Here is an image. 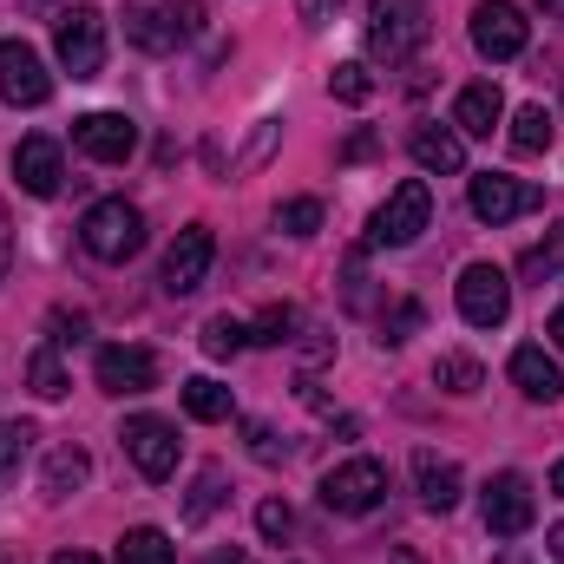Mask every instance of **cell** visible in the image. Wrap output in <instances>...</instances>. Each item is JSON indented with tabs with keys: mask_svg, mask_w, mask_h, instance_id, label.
<instances>
[{
	"mask_svg": "<svg viewBox=\"0 0 564 564\" xmlns=\"http://www.w3.org/2000/svg\"><path fill=\"white\" fill-rule=\"evenodd\" d=\"M426 46V0H368V59L408 66Z\"/></svg>",
	"mask_w": 564,
	"mask_h": 564,
	"instance_id": "6da1fadb",
	"label": "cell"
},
{
	"mask_svg": "<svg viewBox=\"0 0 564 564\" xmlns=\"http://www.w3.org/2000/svg\"><path fill=\"white\" fill-rule=\"evenodd\" d=\"M79 243H86L99 263H132V257L144 250V210L139 204H126V197L93 204L86 224H79Z\"/></svg>",
	"mask_w": 564,
	"mask_h": 564,
	"instance_id": "7a4b0ae2",
	"label": "cell"
},
{
	"mask_svg": "<svg viewBox=\"0 0 564 564\" xmlns=\"http://www.w3.org/2000/svg\"><path fill=\"white\" fill-rule=\"evenodd\" d=\"M426 224H433V191H426V177H408V184H394L388 204L368 217V250H408Z\"/></svg>",
	"mask_w": 564,
	"mask_h": 564,
	"instance_id": "3957f363",
	"label": "cell"
},
{
	"mask_svg": "<svg viewBox=\"0 0 564 564\" xmlns=\"http://www.w3.org/2000/svg\"><path fill=\"white\" fill-rule=\"evenodd\" d=\"M53 46H59V66L73 79H99V66H106V13L99 7H66L59 26H53Z\"/></svg>",
	"mask_w": 564,
	"mask_h": 564,
	"instance_id": "277c9868",
	"label": "cell"
},
{
	"mask_svg": "<svg viewBox=\"0 0 564 564\" xmlns=\"http://www.w3.org/2000/svg\"><path fill=\"white\" fill-rule=\"evenodd\" d=\"M381 499H388V466H381V459H341V466L322 479V506L341 512V519H368Z\"/></svg>",
	"mask_w": 564,
	"mask_h": 564,
	"instance_id": "5b68a950",
	"label": "cell"
},
{
	"mask_svg": "<svg viewBox=\"0 0 564 564\" xmlns=\"http://www.w3.org/2000/svg\"><path fill=\"white\" fill-rule=\"evenodd\" d=\"M453 295H459V315L473 328H499L512 315V276L499 263H466L459 282H453Z\"/></svg>",
	"mask_w": 564,
	"mask_h": 564,
	"instance_id": "8992f818",
	"label": "cell"
},
{
	"mask_svg": "<svg viewBox=\"0 0 564 564\" xmlns=\"http://www.w3.org/2000/svg\"><path fill=\"white\" fill-rule=\"evenodd\" d=\"M466 197H473V217H479V224H492V230L545 204V191H539V184H519V177H506V171H479Z\"/></svg>",
	"mask_w": 564,
	"mask_h": 564,
	"instance_id": "52a82bcc",
	"label": "cell"
},
{
	"mask_svg": "<svg viewBox=\"0 0 564 564\" xmlns=\"http://www.w3.org/2000/svg\"><path fill=\"white\" fill-rule=\"evenodd\" d=\"M0 99L26 106V112L53 99V73H46V59L26 40H0Z\"/></svg>",
	"mask_w": 564,
	"mask_h": 564,
	"instance_id": "ba28073f",
	"label": "cell"
},
{
	"mask_svg": "<svg viewBox=\"0 0 564 564\" xmlns=\"http://www.w3.org/2000/svg\"><path fill=\"white\" fill-rule=\"evenodd\" d=\"M539 519V499H532V479L525 473H499L486 486V532L492 539H525Z\"/></svg>",
	"mask_w": 564,
	"mask_h": 564,
	"instance_id": "9c48e42d",
	"label": "cell"
},
{
	"mask_svg": "<svg viewBox=\"0 0 564 564\" xmlns=\"http://www.w3.org/2000/svg\"><path fill=\"white\" fill-rule=\"evenodd\" d=\"M119 440H126V453H132V466H139V473L151 479V486L177 473V426H171V421H158V414H132Z\"/></svg>",
	"mask_w": 564,
	"mask_h": 564,
	"instance_id": "30bf717a",
	"label": "cell"
},
{
	"mask_svg": "<svg viewBox=\"0 0 564 564\" xmlns=\"http://www.w3.org/2000/svg\"><path fill=\"white\" fill-rule=\"evenodd\" d=\"M210 257H217L210 224H184V230H177V243L164 250V295H191V289H204Z\"/></svg>",
	"mask_w": 564,
	"mask_h": 564,
	"instance_id": "8fae6325",
	"label": "cell"
},
{
	"mask_svg": "<svg viewBox=\"0 0 564 564\" xmlns=\"http://www.w3.org/2000/svg\"><path fill=\"white\" fill-rule=\"evenodd\" d=\"M525 40H532V26H525V13H519V7H506V0L473 7V46H479L486 59H519V53H525Z\"/></svg>",
	"mask_w": 564,
	"mask_h": 564,
	"instance_id": "7c38bea8",
	"label": "cell"
},
{
	"mask_svg": "<svg viewBox=\"0 0 564 564\" xmlns=\"http://www.w3.org/2000/svg\"><path fill=\"white\" fill-rule=\"evenodd\" d=\"M93 375H99L106 394H151L158 388V355L151 348H132V341H112V348H99Z\"/></svg>",
	"mask_w": 564,
	"mask_h": 564,
	"instance_id": "4fadbf2b",
	"label": "cell"
},
{
	"mask_svg": "<svg viewBox=\"0 0 564 564\" xmlns=\"http://www.w3.org/2000/svg\"><path fill=\"white\" fill-rule=\"evenodd\" d=\"M126 40L139 53H171L177 40H191L184 33V7L177 0H132L126 7Z\"/></svg>",
	"mask_w": 564,
	"mask_h": 564,
	"instance_id": "5bb4252c",
	"label": "cell"
},
{
	"mask_svg": "<svg viewBox=\"0 0 564 564\" xmlns=\"http://www.w3.org/2000/svg\"><path fill=\"white\" fill-rule=\"evenodd\" d=\"M73 144L99 164H126L139 151V126L126 112H86V119H73Z\"/></svg>",
	"mask_w": 564,
	"mask_h": 564,
	"instance_id": "9a60e30c",
	"label": "cell"
},
{
	"mask_svg": "<svg viewBox=\"0 0 564 564\" xmlns=\"http://www.w3.org/2000/svg\"><path fill=\"white\" fill-rule=\"evenodd\" d=\"M13 177H20L26 197H59V184H66L59 144L53 139H20V151H13Z\"/></svg>",
	"mask_w": 564,
	"mask_h": 564,
	"instance_id": "2e32d148",
	"label": "cell"
},
{
	"mask_svg": "<svg viewBox=\"0 0 564 564\" xmlns=\"http://www.w3.org/2000/svg\"><path fill=\"white\" fill-rule=\"evenodd\" d=\"M499 119H506V99H499L492 79H479V86H466V93L453 99V126H459V139H492Z\"/></svg>",
	"mask_w": 564,
	"mask_h": 564,
	"instance_id": "e0dca14e",
	"label": "cell"
},
{
	"mask_svg": "<svg viewBox=\"0 0 564 564\" xmlns=\"http://www.w3.org/2000/svg\"><path fill=\"white\" fill-rule=\"evenodd\" d=\"M512 381H519L525 401H545V408L564 394V368L545 355V348H519V355H512Z\"/></svg>",
	"mask_w": 564,
	"mask_h": 564,
	"instance_id": "ac0fdd59",
	"label": "cell"
},
{
	"mask_svg": "<svg viewBox=\"0 0 564 564\" xmlns=\"http://www.w3.org/2000/svg\"><path fill=\"white\" fill-rule=\"evenodd\" d=\"M86 479H93L86 446H53V453H46V466H40V492H46V499H73Z\"/></svg>",
	"mask_w": 564,
	"mask_h": 564,
	"instance_id": "d6986e66",
	"label": "cell"
},
{
	"mask_svg": "<svg viewBox=\"0 0 564 564\" xmlns=\"http://www.w3.org/2000/svg\"><path fill=\"white\" fill-rule=\"evenodd\" d=\"M414 486H421V506H433V512L459 506V466L440 453H414Z\"/></svg>",
	"mask_w": 564,
	"mask_h": 564,
	"instance_id": "ffe728a7",
	"label": "cell"
},
{
	"mask_svg": "<svg viewBox=\"0 0 564 564\" xmlns=\"http://www.w3.org/2000/svg\"><path fill=\"white\" fill-rule=\"evenodd\" d=\"M408 151H414V164H421V171H433V177H440V171H446V177H453V171H466V139H459V132L421 126V132L408 139Z\"/></svg>",
	"mask_w": 564,
	"mask_h": 564,
	"instance_id": "44dd1931",
	"label": "cell"
},
{
	"mask_svg": "<svg viewBox=\"0 0 564 564\" xmlns=\"http://www.w3.org/2000/svg\"><path fill=\"white\" fill-rule=\"evenodd\" d=\"M184 414H191V421H230V414H237V401H230V388H224V381L197 375V381H184Z\"/></svg>",
	"mask_w": 564,
	"mask_h": 564,
	"instance_id": "7402d4cb",
	"label": "cell"
},
{
	"mask_svg": "<svg viewBox=\"0 0 564 564\" xmlns=\"http://www.w3.org/2000/svg\"><path fill=\"white\" fill-rule=\"evenodd\" d=\"M552 139H558V119L545 112V106H519L512 112V151H552Z\"/></svg>",
	"mask_w": 564,
	"mask_h": 564,
	"instance_id": "603a6c76",
	"label": "cell"
},
{
	"mask_svg": "<svg viewBox=\"0 0 564 564\" xmlns=\"http://www.w3.org/2000/svg\"><path fill=\"white\" fill-rule=\"evenodd\" d=\"M119 564H177V552H171V539L158 525H132L119 539Z\"/></svg>",
	"mask_w": 564,
	"mask_h": 564,
	"instance_id": "cb8c5ba5",
	"label": "cell"
},
{
	"mask_svg": "<svg viewBox=\"0 0 564 564\" xmlns=\"http://www.w3.org/2000/svg\"><path fill=\"white\" fill-rule=\"evenodd\" d=\"M26 388H33L40 401H59V394L73 388V381H66V368H59V348H53V341H46L33 361H26Z\"/></svg>",
	"mask_w": 564,
	"mask_h": 564,
	"instance_id": "d4e9b609",
	"label": "cell"
},
{
	"mask_svg": "<svg viewBox=\"0 0 564 564\" xmlns=\"http://www.w3.org/2000/svg\"><path fill=\"white\" fill-rule=\"evenodd\" d=\"M433 381H440L446 394H479V388H486V368H479L473 355H440V361H433Z\"/></svg>",
	"mask_w": 564,
	"mask_h": 564,
	"instance_id": "484cf974",
	"label": "cell"
},
{
	"mask_svg": "<svg viewBox=\"0 0 564 564\" xmlns=\"http://www.w3.org/2000/svg\"><path fill=\"white\" fill-rule=\"evenodd\" d=\"M217 506H224V466H204L197 486H191V499H184V525H204Z\"/></svg>",
	"mask_w": 564,
	"mask_h": 564,
	"instance_id": "4316f807",
	"label": "cell"
},
{
	"mask_svg": "<svg viewBox=\"0 0 564 564\" xmlns=\"http://www.w3.org/2000/svg\"><path fill=\"white\" fill-rule=\"evenodd\" d=\"M33 440H40V433H33L26 421H0V486L20 479V459L33 453Z\"/></svg>",
	"mask_w": 564,
	"mask_h": 564,
	"instance_id": "83f0119b",
	"label": "cell"
},
{
	"mask_svg": "<svg viewBox=\"0 0 564 564\" xmlns=\"http://www.w3.org/2000/svg\"><path fill=\"white\" fill-rule=\"evenodd\" d=\"M328 93H335L341 106H368V99H375V73H368L361 59H348V66L328 73Z\"/></svg>",
	"mask_w": 564,
	"mask_h": 564,
	"instance_id": "f1b7e54d",
	"label": "cell"
},
{
	"mask_svg": "<svg viewBox=\"0 0 564 564\" xmlns=\"http://www.w3.org/2000/svg\"><path fill=\"white\" fill-rule=\"evenodd\" d=\"M295 322H302V315H295L289 302H270V308L250 322V341H263V348H282V341H295Z\"/></svg>",
	"mask_w": 564,
	"mask_h": 564,
	"instance_id": "f546056e",
	"label": "cell"
},
{
	"mask_svg": "<svg viewBox=\"0 0 564 564\" xmlns=\"http://www.w3.org/2000/svg\"><path fill=\"white\" fill-rule=\"evenodd\" d=\"M564 270V230H552L545 243H532L525 257H519V276L525 282H545V276H558Z\"/></svg>",
	"mask_w": 564,
	"mask_h": 564,
	"instance_id": "4dcf8cb0",
	"label": "cell"
},
{
	"mask_svg": "<svg viewBox=\"0 0 564 564\" xmlns=\"http://www.w3.org/2000/svg\"><path fill=\"white\" fill-rule=\"evenodd\" d=\"M243 341H250V328H243L237 315H210V322H204V355L224 361V355H237Z\"/></svg>",
	"mask_w": 564,
	"mask_h": 564,
	"instance_id": "1f68e13d",
	"label": "cell"
},
{
	"mask_svg": "<svg viewBox=\"0 0 564 564\" xmlns=\"http://www.w3.org/2000/svg\"><path fill=\"white\" fill-rule=\"evenodd\" d=\"M276 230H289V237H315V230H322V204H315V197H289V204H276Z\"/></svg>",
	"mask_w": 564,
	"mask_h": 564,
	"instance_id": "d6a6232c",
	"label": "cell"
},
{
	"mask_svg": "<svg viewBox=\"0 0 564 564\" xmlns=\"http://www.w3.org/2000/svg\"><path fill=\"white\" fill-rule=\"evenodd\" d=\"M243 440H250V453H257L263 466H276V459H289V446L276 440V426H270V421H243Z\"/></svg>",
	"mask_w": 564,
	"mask_h": 564,
	"instance_id": "836d02e7",
	"label": "cell"
},
{
	"mask_svg": "<svg viewBox=\"0 0 564 564\" xmlns=\"http://www.w3.org/2000/svg\"><path fill=\"white\" fill-rule=\"evenodd\" d=\"M257 532H263V539H289V532H295V512H289L282 499H263V506H257Z\"/></svg>",
	"mask_w": 564,
	"mask_h": 564,
	"instance_id": "e575fe53",
	"label": "cell"
},
{
	"mask_svg": "<svg viewBox=\"0 0 564 564\" xmlns=\"http://www.w3.org/2000/svg\"><path fill=\"white\" fill-rule=\"evenodd\" d=\"M414 328H421V302H401V308H394V322H388V335H381V341H408V335H414Z\"/></svg>",
	"mask_w": 564,
	"mask_h": 564,
	"instance_id": "d590c367",
	"label": "cell"
},
{
	"mask_svg": "<svg viewBox=\"0 0 564 564\" xmlns=\"http://www.w3.org/2000/svg\"><path fill=\"white\" fill-rule=\"evenodd\" d=\"M46 328H53L46 341H53V348H66V341H79V335H86V315H66V308H59V315H53Z\"/></svg>",
	"mask_w": 564,
	"mask_h": 564,
	"instance_id": "8d00e7d4",
	"label": "cell"
},
{
	"mask_svg": "<svg viewBox=\"0 0 564 564\" xmlns=\"http://www.w3.org/2000/svg\"><path fill=\"white\" fill-rule=\"evenodd\" d=\"M328 355H335V341H328V335H315V341H308V348H302V368H322V361H328Z\"/></svg>",
	"mask_w": 564,
	"mask_h": 564,
	"instance_id": "74e56055",
	"label": "cell"
},
{
	"mask_svg": "<svg viewBox=\"0 0 564 564\" xmlns=\"http://www.w3.org/2000/svg\"><path fill=\"white\" fill-rule=\"evenodd\" d=\"M295 7H302V20H308V26H322V20H328L341 0H295Z\"/></svg>",
	"mask_w": 564,
	"mask_h": 564,
	"instance_id": "f35d334b",
	"label": "cell"
},
{
	"mask_svg": "<svg viewBox=\"0 0 564 564\" xmlns=\"http://www.w3.org/2000/svg\"><path fill=\"white\" fill-rule=\"evenodd\" d=\"M7 263H13V224H7V204H0V276H7Z\"/></svg>",
	"mask_w": 564,
	"mask_h": 564,
	"instance_id": "ab89813d",
	"label": "cell"
},
{
	"mask_svg": "<svg viewBox=\"0 0 564 564\" xmlns=\"http://www.w3.org/2000/svg\"><path fill=\"white\" fill-rule=\"evenodd\" d=\"M53 564H99V558H93V552H59Z\"/></svg>",
	"mask_w": 564,
	"mask_h": 564,
	"instance_id": "60d3db41",
	"label": "cell"
},
{
	"mask_svg": "<svg viewBox=\"0 0 564 564\" xmlns=\"http://www.w3.org/2000/svg\"><path fill=\"white\" fill-rule=\"evenodd\" d=\"M552 341H558V348H564V302H558V308H552Z\"/></svg>",
	"mask_w": 564,
	"mask_h": 564,
	"instance_id": "b9f144b4",
	"label": "cell"
},
{
	"mask_svg": "<svg viewBox=\"0 0 564 564\" xmlns=\"http://www.w3.org/2000/svg\"><path fill=\"white\" fill-rule=\"evenodd\" d=\"M552 558L564 564V525H552Z\"/></svg>",
	"mask_w": 564,
	"mask_h": 564,
	"instance_id": "7bdbcfd3",
	"label": "cell"
},
{
	"mask_svg": "<svg viewBox=\"0 0 564 564\" xmlns=\"http://www.w3.org/2000/svg\"><path fill=\"white\" fill-rule=\"evenodd\" d=\"M210 564H250V558H243V552H217Z\"/></svg>",
	"mask_w": 564,
	"mask_h": 564,
	"instance_id": "ee69618b",
	"label": "cell"
},
{
	"mask_svg": "<svg viewBox=\"0 0 564 564\" xmlns=\"http://www.w3.org/2000/svg\"><path fill=\"white\" fill-rule=\"evenodd\" d=\"M552 492H558V499H564V459H558V466H552Z\"/></svg>",
	"mask_w": 564,
	"mask_h": 564,
	"instance_id": "f6af8a7d",
	"label": "cell"
},
{
	"mask_svg": "<svg viewBox=\"0 0 564 564\" xmlns=\"http://www.w3.org/2000/svg\"><path fill=\"white\" fill-rule=\"evenodd\" d=\"M539 7H545V13H564V0H539Z\"/></svg>",
	"mask_w": 564,
	"mask_h": 564,
	"instance_id": "bcb514c9",
	"label": "cell"
},
{
	"mask_svg": "<svg viewBox=\"0 0 564 564\" xmlns=\"http://www.w3.org/2000/svg\"><path fill=\"white\" fill-rule=\"evenodd\" d=\"M0 564H13V558H7V552H0Z\"/></svg>",
	"mask_w": 564,
	"mask_h": 564,
	"instance_id": "7dc6e473",
	"label": "cell"
}]
</instances>
